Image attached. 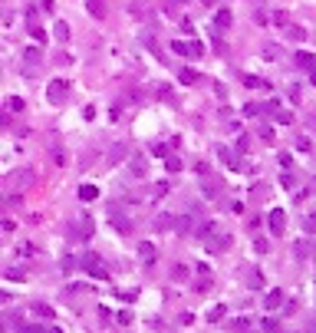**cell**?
<instances>
[{"instance_id": "cell-2", "label": "cell", "mask_w": 316, "mask_h": 333, "mask_svg": "<svg viewBox=\"0 0 316 333\" xmlns=\"http://www.w3.org/2000/svg\"><path fill=\"white\" fill-rule=\"evenodd\" d=\"M267 225H270L273 234H283L286 231V211H283V208H273V211L267 214Z\"/></svg>"}, {"instance_id": "cell-28", "label": "cell", "mask_w": 316, "mask_h": 333, "mask_svg": "<svg viewBox=\"0 0 316 333\" xmlns=\"http://www.w3.org/2000/svg\"><path fill=\"white\" fill-rule=\"evenodd\" d=\"M20 333H46V330H40V327H23Z\"/></svg>"}, {"instance_id": "cell-27", "label": "cell", "mask_w": 316, "mask_h": 333, "mask_svg": "<svg viewBox=\"0 0 316 333\" xmlns=\"http://www.w3.org/2000/svg\"><path fill=\"white\" fill-rule=\"evenodd\" d=\"M152 152H155V155H168V145H165V142H158V145H155Z\"/></svg>"}, {"instance_id": "cell-30", "label": "cell", "mask_w": 316, "mask_h": 333, "mask_svg": "<svg viewBox=\"0 0 316 333\" xmlns=\"http://www.w3.org/2000/svg\"><path fill=\"white\" fill-rule=\"evenodd\" d=\"M46 333H63V330H60V327H50V330H46Z\"/></svg>"}, {"instance_id": "cell-5", "label": "cell", "mask_w": 316, "mask_h": 333, "mask_svg": "<svg viewBox=\"0 0 316 333\" xmlns=\"http://www.w3.org/2000/svg\"><path fill=\"white\" fill-rule=\"evenodd\" d=\"M280 303H283V290H280V287L267 290V300H264V307H267V310H277Z\"/></svg>"}, {"instance_id": "cell-26", "label": "cell", "mask_w": 316, "mask_h": 333, "mask_svg": "<svg viewBox=\"0 0 316 333\" xmlns=\"http://www.w3.org/2000/svg\"><path fill=\"white\" fill-rule=\"evenodd\" d=\"M221 317H224V307H214V310H211V323L221 320Z\"/></svg>"}, {"instance_id": "cell-6", "label": "cell", "mask_w": 316, "mask_h": 333, "mask_svg": "<svg viewBox=\"0 0 316 333\" xmlns=\"http://www.w3.org/2000/svg\"><path fill=\"white\" fill-rule=\"evenodd\" d=\"M231 23H234V17H231V10H224V7H221V10L214 13V26H217V30H227Z\"/></svg>"}, {"instance_id": "cell-11", "label": "cell", "mask_w": 316, "mask_h": 333, "mask_svg": "<svg viewBox=\"0 0 316 333\" xmlns=\"http://www.w3.org/2000/svg\"><path fill=\"white\" fill-rule=\"evenodd\" d=\"M297 66L313 69V66H316V57H310V53H297Z\"/></svg>"}, {"instance_id": "cell-21", "label": "cell", "mask_w": 316, "mask_h": 333, "mask_svg": "<svg viewBox=\"0 0 316 333\" xmlns=\"http://www.w3.org/2000/svg\"><path fill=\"white\" fill-rule=\"evenodd\" d=\"M303 228H306V231H310V234L316 231V214H310V218H306V221H303Z\"/></svg>"}, {"instance_id": "cell-25", "label": "cell", "mask_w": 316, "mask_h": 333, "mask_svg": "<svg viewBox=\"0 0 316 333\" xmlns=\"http://www.w3.org/2000/svg\"><path fill=\"white\" fill-rule=\"evenodd\" d=\"M261 330H264V333H273V330H277V323H273V320H264Z\"/></svg>"}, {"instance_id": "cell-17", "label": "cell", "mask_w": 316, "mask_h": 333, "mask_svg": "<svg viewBox=\"0 0 316 333\" xmlns=\"http://www.w3.org/2000/svg\"><path fill=\"white\" fill-rule=\"evenodd\" d=\"M198 79V73H194V69H181V82H194Z\"/></svg>"}, {"instance_id": "cell-12", "label": "cell", "mask_w": 316, "mask_h": 333, "mask_svg": "<svg viewBox=\"0 0 316 333\" xmlns=\"http://www.w3.org/2000/svg\"><path fill=\"white\" fill-rule=\"evenodd\" d=\"M33 314H40V317H53V307H50V303H43V300H37V303H33Z\"/></svg>"}, {"instance_id": "cell-13", "label": "cell", "mask_w": 316, "mask_h": 333, "mask_svg": "<svg viewBox=\"0 0 316 333\" xmlns=\"http://www.w3.org/2000/svg\"><path fill=\"white\" fill-rule=\"evenodd\" d=\"M155 228H158V231H168V228H171V218H168V214H158V218H155Z\"/></svg>"}, {"instance_id": "cell-8", "label": "cell", "mask_w": 316, "mask_h": 333, "mask_svg": "<svg viewBox=\"0 0 316 333\" xmlns=\"http://www.w3.org/2000/svg\"><path fill=\"white\" fill-rule=\"evenodd\" d=\"M53 37L60 40V43H66V40H69V23H66V20H56V30H53Z\"/></svg>"}, {"instance_id": "cell-16", "label": "cell", "mask_w": 316, "mask_h": 333, "mask_svg": "<svg viewBox=\"0 0 316 333\" xmlns=\"http://www.w3.org/2000/svg\"><path fill=\"white\" fill-rule=\"evenodd\" d=\"M165 169H168V172H181V162H178V158H175V155H168Z\"/></svg>"}, {"instance_id": "cell-33", "label": "cell", "mask_w": 316, "mask_h": 333, "mask_svg": "<svg viewBox=\"0 0 316 333\" xmlns=\"http://www.w3.org/2000/svg\"><path fill=\"white\" fill-rule=\"evenodd\" d=\"M175 4H178V0H175Z\"/></svg>"}, {"instance_id": "cell-19", "label": "cell", "mask_w": 316, "mask_h": 333, "mask_svg": "<svg viewBox=\"0 0 316 333\" xmlns=\"http://www.w3.org/2000/svg\"><path fill=\"white\" fill-rule=\"evenodd\" d=\"M247 284H250V287H261V284H264L261 281V270H250V281Z\"/></svg>"}, {"instance_id": "cell-29", "label": "cell", "mask_w": 316, "mask_h": 333, "mask_svg": "<svg viewBox=\"0 0 316 333\" xmlns=\"http://www.w3.org/2000/svg\"><path fill=\"white\" fill-rule=\"evenodd\" d=\"M310 82H313V86H316V66L310 69Z\"/></svg>"}, {"instance_id": "cell-31", "label": "cell", "mask_w": 316, "mask_h": 333, "mask_svg": "<svg viewBox=\"0 0 316 333\" xmlns=\"http://www.w3.org/2000/svg\"><path fill=\"white\" fill-rule=\"evenodd\" d=\"M201 4H208V7H211V4H214V0H201Z\"/></svg>"}, {"instance_id": "cell-7", "label": "cell", "mask_w": 316, "mask_h": 333, "mask_svg": "<svg viewBox=\"0 0 316 333\" xmlns=\"http://www.w3.org/2000/svg\"><path fill=\"white\" fill-rule=\"evenodd\" d=\"M76 234H79V238H89V234H93V218H86V214L76 218Z\"/></svg>"}, {"instance_id": "cell-4", "label": "cell", "mask_w": 316, "mask_h": 333, "mask_svg": "<svg viewBox=\"0 0 316 333\" xmlns=\"http://www.w3.org/2000/svg\"><path fill=\"white\" fill-rule=\"evenodd\" d=\"M171 50L178 53V57H201V43H185V40H175Z\"/></svg>"}, {"instance_id": "cell-1", "label": "cell", "mask_w": 316, "mask_h": 333, "mask_svg": "<svg viewBox=\"0 0 316 333\" xmlns=\"http://www.w3.org/2000/svg\"><path fill=\"white\" fill-rule=\"evenodd\" d=\"M79 267H82V274L96 277V281H109V264H105L96 251H86V254H82V258H79Z\"/></svg>"}, {"instance_id": "cell-32", "label": "cell", "mask_w": 316, "mask_h": 333, "mask_svg": "<svg viewBox=\"0 0 316 333\" xmlns=\"http://www.w3.org/2000/svg\"><path fill=\"white\" fill-rule=\"evenodd\" d=\"M310 333H316V327H313V330H310Z\"/></svg>"}, {"instance_id": "cell-9", "label": "cell", "mask_w": 316, "mask_h": 333, "mask_svg": "<svg viewBox=\"0 0 316 333\" xmlns=\"http://www.w3.org/2000/svg\"><path fill=\"white\" fill-rule=\"evenodd\" d=\"M82 4H86V10L93 13V17H105V4L102 0H82Z\"/></svg>"}, {"instance_id": "cell-22", "label": "cell", "mask_w": 316, "mask_h": 333, "mask_svg": "<svg viewBox=\"0 0 316 333\" xmlns=\"http://www.w3.org/2000/svg\"><path fill=\"white\" fill-rule=\"evenodd\" d=\"M26 63H40V50H26Z\"/></svg>"}, {"instance_id": "cell-10", "label": "cell", "mask_w": 316, "mask_h": 333, "mask_svg": "<svg viewBox=\"0 0 316 333\" xmlns=\"http://www.w3.org/2000/svg\"><path fill=\"white\" fill-rule=\"evenodd\" d=\"M79 198H82V201L99 198V188H96V185H82V188H79Z\"/></svg>"}, {"instance_id": "cell-14", "label": "cell", "mask_w": 316, "mask_h": 333, "mask_svg": "<svg viewBox=\"0 0 316 333\" xmlns=\"http://www.w3.org/2000/svg\"><path fill=\"white\" fill-rule=\"evenodd\" d=\"M23 267H10V270H7V281H23Z\"/></svg>"}, {"instance_id": "cell-24", "label": "cell", "mask_w": 316, "mask_h": 333, "mask_svg": "<svg viewBox=\"0 0 316 333\" xmlns=\"http://www.w3.org/2000/svg\"><path fill=\"white\" fill-rule=\"evenodd\" d=\"M142 258H145V261H152V258H155V251H152V244H142Z\"/></svg>"}, {"instance_id": "cell-15", "label": "cell", "mask_w": 316, "mask_h": 333, "mask_svg": "<svg viewBox=\"0 0 316 333\" xmlns=\"http://www.w3.org/2000/svg\"><path fill=\"white\" fill-rule=\"evenodd\" d=\"M244 86H250V89H264V82L257 79V76H244Z\"/></svg>"}, {"instance_id": "cell-18", "label": "cell", "mask_w": 316, "mask_h": 333, "mask_svg": "<svg viewBox=\"0 0 316 333\" xmlns=\"http://www.w3.org/2000/svg\"><path fill=\"white\" fill-rule=\"evenodd\" d=\"M7 106H10V109H13V113H23V99H17V96H13V99H10V102H7Z\"/></svg>"}, {"instance_id": "cell-3", "label": "cell", "mask_w": 316, "mask_h": 333, "mask_svg": "<svg viewBox=\"0 0 316 333\" xmlns=\"http://www.w3.org/2000/svg\"><path fill=\"white\" fill-rule=\"evenodd\" d=\"M66 79H53L50 82V89H46V99H50V102H63V99H66Z\"/></svg>"}, {"instance_id": "cell-23", "label": "cell", "mask_w": 316, "mask_h": 333, "mask_svg": "<svg viewBox=\"0 0 316 333\" xmlns=\"http://www.w3.org/2000/svg\"><path fill=\"white\" fill-rule=\"evenodd\" d=\"M261 113V106H254V102H247V106H244V116H257Z\"/></svg>"}, {"instance_id": "cell-20", "label": "cell", "mask_w": 316, "mask_h": 333, "mask_svg": "<svg viewBox=\"0 0 316 333\" xmlns=\"http://www.w3.org/2000/svg\"><path fill=\"white\" fill-rule=\"evenodd\" d=\"M33 40H37V43H40V46H43V43H46V33H43V30H40V26H33Z\"/></svg>"}]
</instances>
